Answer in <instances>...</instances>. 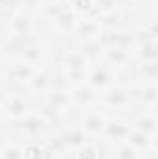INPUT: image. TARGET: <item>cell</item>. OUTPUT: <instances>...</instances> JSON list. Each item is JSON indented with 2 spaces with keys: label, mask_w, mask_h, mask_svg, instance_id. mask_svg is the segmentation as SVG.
Instances as JSON below:
<instances>
[{
  "label": "cell",
  "mask_w": 158,
  "mask_h": 159,
  "mask_svg": "<svg viewBox=\"0 0 158 159\" xmlns=\"http://www.w3.org/2000/svg\"><path fill=\"white\" fill-rule=\"evenodd\" d=\"M2 159H24L22 157V148L17 146V144H9L2 150Z\"/></svg>",
  "instance_id": "cell-16"
},
{
  "label": "cell",
  "mask_w": 158,
  "mask_h": 159,
  "mask_svg": "<svg viewBox=\"0 0 158 159\" xmlns=\"http://www.w3.org/2000/svg\"><path fill=\"white\" fill-rule=\"evenodd\" d=\"M104 102H106L108 106H121V104L126 102V94H125L123 91H119V89H114V91H110V93L104 96Z\"/></svg>",
  "instance_id": "cell-11"
},
{
  "label": "cell",
  "mask_w": 158,
  "mask_h": 159,
  "mask_svg": "<svg viewBox=\"0 0 158 159\" xmlns=\"http://www.w3.org/2000/svg\"><path fill=\"white\" fill-rule=\"evenodd\" d=\"M67 144H71V146H82L84 144V133L82 131H67L65 133V139H63Z\"/></svg>",
  "instance_id": "cell-17"
},
{
  "label": "cell",
  "mask_w": 158,
  "mask_h": 159,
  "mask_svg": "<svg viewBox=\"0 0 158 159\" xmlns=\"http://www.w3.org/2000/svg\"><path fill=\"white\" fill-rule=\"evenodd\" d=\"M22 50H24V52H22V59H24V63H28L30 67H36L41 59H43V50H41V46H37V44L24 46Z\"/></svg>",
  "instance_id": "cell-4"
},
{
  "label": "cell",
  "mask_w": 158,
  "mask_h": 159,
  "mask_svg": "<svg viewBox=\"0 0 158 159\" xmlns=\"http://www.w3.org/2000/svg\"><path fill=\"white\" fill-rule=\"evenodd\" d=\"M6 111L9 117L13 119H19V117H24L26 113V100L22 96H13L9 98V102L6 104Z\"/></svg>",
  "instance_id": "cell-2"
},
{
  "label": "cell",
  "mask_w": 158,
  "mask_h": 159,
  "mask_svg": "<svg viewBox=\"0 0 158 159\" xmlns=\"http://www.w3.org/2000/svg\"><path fill=\"white\" fill-rule=\"evenodd\" d=\"M155 93H156V91H155V85H149V89L145 91V96H147V100H149L151 104H155Z\"/></svg>",
  "instance_id": "cell-24"
},
{
  "label": "cell",
  "mask_w": 158,
  "mask_h": 159,
  "mask_svg": "<svg viewBox=\"0 0 158 159\" xmlns=\"http://www.w3.org/2000/svg\"><path fill=\"white\" fill-rule=\"evenodd\" d=\"M73 6L78 11H89L95 7V0H73Z\"/></svg>",
  "instance_id": "cell-22"
},
{
  "label": "cell",
  "mask_w": 158,
  "mask_h": 159,
  "mask_svg": "<svg viewBox=\"0 0 158 159\" xmlns=\"http://www.w3.org/2000/svg\"><path fill=\"white\" fill-rule=\"evenodd\" d=\"M45 126V120L39 119V117H28V119L22 120V129H26V131H39L41 128Z\"/></svg>",
  "instance_id": "cell-14"
},
{
  "label": "cell",
  "mask_w": 158,
  "mask_h": 159,
  "mask_svg": "<svg viewBox=\"0 0 158 159\" xmlns=\"http://www.w3.org/2000/svg\"><path fill=\"white\" fill-rule=\"evenodd\" d=\"M34 72H36V69L30 67L28 63H19V65H15V80H30L34 76Z\"/></svg>",
  "instance_id": "cell-12"
},
{
  "label": "cell",
  "mask_w": 158,
  "mask_h": 159,
  "mask_svg": "<svg viewBox=\"0 0 158 159\" xmlns=\"http://www.w3.org/2000/svg\"><path fill=\"white\" fill-rule=\"evenodd\" d=\"M119 159H136L134 148H132V146H123V148L119 150Z\"/></svg>",
  "instance_id": "cell-23"
},
{
  "label": "cell",
  "mask_w": 158,
  "mask_h": 159,
  "mask_svg": "<svg viewBox=\"0 0 158 159\" xmlns=\"http://www.w3.org/2000/svg\"><path fill=\"white\" fill-rule=\"evenodd\" d=\"M67 102H69V96H67L65 93H62V91H54V93L48 96V104H50L54 109H60V107H63Z\"/></svg>",
  "instance_id": "cell-13"
},
{
  "label": "cell",
  "mask_w": 158,
  "mask_h": 159,
  "mask_svg": "<svg viewBox=\"0 0 158 159\" xmlns=\"http://www.w3.org/2000/svg\"><path fill=\"white\" fill-rule=\"evenodd\" d=\"M67 63L71 65V69H80V70H82V65H86L84 54H78V52L69 54V56H67Z\"/></svg>",
  "instance_id": "cell-20"
},
{
  "label": "cell",
  "mask_w": 158,
  "mask_h": 159,
  "mask_svg": "<svg viewBox=\"0 0 158 159\" xmlns=\"http://www.w3.org/2000/svg\"><path fill=\"white\" fill-rule=\"evenodd\" d=\"M56 24L62 28V30H69V28H75V24H77V20H75V13H71V11H62L58 17H56Z\"/></svg>",
  "instance_id": "cell-9"
},
{
  "label": "cell",
  "mask_w": 158,
  "mask_h": 159,
  "mask_svg": "<svg viewBox=\"0 0 158 159\" xmlns=\"http://www.w3.org/2000/svg\"><path fill=\"white\" fill-rule=\"evenodd\" d=\"M30 81H32V87H34V91H39V89H45L47 87V78L43 76V74H37V72H34V76L30 78Z\"/></svg>",
  "instance_id": "cell-21"
},
{
  "label": "cell",
  "mask_w": 158,
  "mask_h": 159,
  "mask_svg": "<svg viewBox=\"0 0 158 159\" xmlns=\"http://www.w3.org/2000/svg\"><path fill=\"white\" fill-rule=\"evenodd\" d=\"M0 159H2V157H0Z\"/></svg>",
  "instance_id": "cell-25"
},
{
  "label": "cell",
  "mask_w": 158,
  "mask_h": 159,
  "mask_svg": "<svg viewBox=\"0 0 158 159\" xmlns=\"http://www.w3.org/2000/svg\"><path fill=\"white\" fill-rule=\"evenodd\" d=\"M78 159H99V152L93 144H82L78 146Z\"/></svg>",
  "instance_id": "cell-15"
},
{
  "label": "cell",
  "mask_w": 158,
  "mask_h": 159,
  "mask_svg": "<svg viewBox=\"0 0 158 159\" xmlns=\"http://www.w3.org/2000/svg\"><path fill=\"white\" fill-rule=\"evenodd\" d=\"M43 152H41V148L37 144H26L24 148H22V157L24 159H41Z\"/></svg>",
  "instance_id": "cell-18"
},
{
  "label": "cell",
  "mask_w": 158,
  "mask_h": 159,
  "mask_svg": "<svg viewBox=\"0 0 158 159\" xmlns=\"http://www.w3.org/2000/svg\"><path fill=\"white\" fill-rule=\"evenodd\" d=\"M110 80H112V76L108 74L106 69H99V70H95V72L89 76V83H91V87H99V89H102V87L110 85Z\"/></svg>",
  "instance_id": "cell-6"
},
{
  "label": "cell",
  "mask_w": 158,
  "mask_h": 159,
  "mask_svg": "<svg viewBox=\"0 0 158 159\" xmlns=\"http://www.w3.org/2000/svg\"><path fill=\"white\" fill-rule=\"evenodd\" d=\"M73 98H75L78 104H87V102L95 100V93H93L91 87H78V89L75 91Z\"/></svg>",
  "instance_id": "cell-10"
},
{
  "label": "cell",
  "mask_w": 158,
  "mask_h": 159,
  "mask_svg": "<svg viewBox=\"0 0 158 159\" xmlns=\"http://www.w3.org/2000/svg\"><path fill=\"white\" fill-rule=\"evenodd\" d=\"M11 26H13L19 34H24V32L30 28V19H28V17H24V15L15 17V19H13V22H11Z\"/></svg>",
  "instance_id": "cell-19"
},
{
  "label": "cell",
  "mask_w": 158,
  "mask_h": 159,
  "mask_svg": "<svg viewBox=\"0 0 158 159\" xmlns=\"http://www.w3.org/2000/svg\"><path fill=\"white\" fill-rule=\"evenodd\" d=\"M106 133L110 135V137H114V139H117V137H126V133H128V126L125 124V122H110L108 126H106Z\"/></svg>",
  "instance_id": "cell-8"
},
{
  "label": "cell",
  "mask_w": 158,
  "mask_h": 159,
  "mask_svg": "<svg viewBox=\"0 0 158 159\" xmlns=\"http://www.w3.org/2000/svg\"><path fill=\"white\" fill-rule=\"evenodd\" d=\"M104 119L99 113H87L84 119V129L89 133H99L101 129H104Z\"/></svg>",
  "instance_id": "cell-3"
},
{
  "label": "cell",
  "mask_w": 158,
  "mask_h": 159,
  "mask_svg": "<svg viewBox=\"0 0 158 159\" xmlns=\"http://www.w3.org/2000/svg\"><path fill=\"white\" fill-rule=\"evenodd\" d=\"M97 32H99V26L93 20H84V22H77L75 24V35L78 39H84V43H89L97 35Z\"/></svg>",
  "instance_id": "cell-1"
},
{
  "label": "cell",
  "mask_w": 158,
  "mask_h": 159,
  "mask_svg": "<svg viewBox=\"0 0 158 159\" xmlns=\"http://www.w3.org/2000/svg\"><path fill=\"white\" fill-rule=\"evenodd\" d=\"M126 137H128V143H130L132 148H147V144H149V135L140 131V129H134V131L126 133Z\"/></svg>",
  "instance_id": "cell-5"
},
{
  "label": "cell",
  "mask_w": 158,
  "mask_h": 159,
  "mask_svg": "<svg viewBox=\"0 0 158 159\" xmlns=\"http://www.w3.org/2000/svg\"><path fill=\"white\" fill-rule=\"evenodd\" d=\"M155 128H156V120H155L153 115H143L141 119L138 120V126H136V129H140V131H143L147 135H153Z\"/></svg>",
  "instance_id": "cell-7"
}]
</instances>
